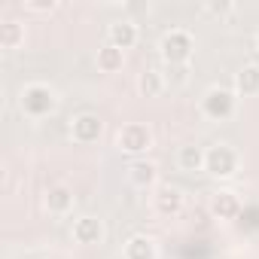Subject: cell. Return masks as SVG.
Returning <instances> with one entry per match:
<instances>
[{
	"instance_id": "obj_12",
	"label": "cell",
	"mask_w": 259,
	"mask_h": 259,
	"mask_svg": "<svg viewBox=\"0 0 259 259\" xmlns=\"http://www.w3.org/2000/svg\"><path fill=\"white\" fill-rule=\"evenodd\" d=\"M122 259H159V244L150 235H132L122 244Z\"/></svg>"
},
{
	"instance_id": "obj_8",
	"label": "cell",
	"mask_w": 259,
	"mask_h": 259,
	"mask_svg": "<svg viewBox=\"0 0 259 259\" xmlns=\"http://www.w3.org/2000/svg\"><path fill=\"white\" fill-rule=\"evenodd\" d=\"M70 235H73V241L82 244V247L101 244V241H104V220H98V217H92V213H89V217H79V220H73Z\"/></svg>"
},
{
	"instance_id": "obj_2",
	"label": "cell",
	"mask_w": 259,
	"mask_h": 259,
	"mask_svg": "<svg viewBox=\"0 0 259 259\" xmlns=\"http://www.w3.org/2000/svg\"><path fill=\"white\" fill-rule=\"evenodd\" d=\"M159 49H162V58H165L168 67H186L192 52H195V40H192V34L186 28H171L162 37Z\"/></svg>"
},
{
	"instance_id": "obj_16",
	"label": "cell",
	"mask_w": 259,
	"mask_h": 259,
	"mask_svg": "<svg viewBox=\"0 0 259 259\" xmlns=\"http://www.w3.org/2000/svg\"><path fill=\"white\" fill-rule=\"evenodd\" d=\"M165 85H168V79H165L159 70H153V67L138 76V92H141V98H159V95L165 92Z\"/></svg>"
},
{
	"instance_id": "obj_17",
	"label": "cell",
	"mask_w": 259,
	"mask_h": 259,
	"mask_svg": "<svg viewBox=\"0 0 259 259\" xmlns=\"http://www.w3.org/2000/svg\"><path fill=\"white\" fill-rule=\"evenodd\" d=\"M98 70L101 73H116V70H122V64H125V52L122 49H116V46H101L98 49Z\"/></svg>"
},
{
	"instance_id": "obj_3",
	"label": "cell",
	"mask_w": 259,
	"mask_h": 259,
	"mask_svg": "<svg viewBox=\"0 0 259 259\" xmlns=\"http://www.w3.org/2000/svg\"><path fill=\"white\" fill-rule=\"evenodd\" d=\"M238 110V92L235 89H226V85H213L204 92L201 98V113L210 119V122H226L232 119Z\"/></svg>"
},
{
	"instance_id": "obj_18",
	"label": "cell",
	"mask_w": 259,
	"mask_h": 259,
	"mask_svg": "<svg viewBox=\"0 0 259 259\" xmlns=\"http://www.w3.org/2000/svg\"><path fill=\"white\" fill-rule=\"evenodd\" d=\"M25 43V25L22 22H4L0 25V46L4 49H19Z\"/></svg>"
},
{
	"instance_id": "obj_10",
	"label": "cell",
	"mask_w": 259,
	"mask_h": 259,
	"mask_svg": "<svg viewBox=\"0 0 259 259\" xmlns=\"http://www.w3.org/2000/svg\"><path fill=\"white\" fill-rule=\"evenodd\" d=\"M241 210H244V204L232 189H220V192L210 195V213L217 220H238Z\"/></svg>"
},
{
	"instance_id": "obj_13",
	"label": "cell",
	"mask_w": 259,
	"mask_h": 259,
	"mask_svg": "<svg viewBox=\"0 0 259 259\" xmlns=\"http://www.w3.org/2000/svg\"><path fill=\"white\" fill-rule=\"evenodd\" d=\"M128 180H132V186H138V189H153L156 180H159V168L150 159H138V162H132V168H128Z\"/></svg>"
},
{
	"instance_id": "obj_11",
	"label": "cell",
	"mask_w": 259,
	"mask_h": 259,
	"mask_svg": "<svg viewBox=\"0 0 259 259\" xmlns=\"http://www.w3.org/2000/svg\"><path fill=\"white\" fill-rule=\"evenodd\" d=\"M43 204H46V210H49L52 217H67V213L73 210V189H70V186H64V183L49 186V189H46Z\"/></svg>"
},
{
	"instance_id": "obj_4",
	"label": "cell",
	"mask_w": 259,
	"mask_h": 259,
	"mask_svg": "<svg viewBox=\"0 0 259 259\" xmlns=\"http://www.w3.org/2000/svg\"><path fill=\"white\" fill-rule=\"evenodd\" d=\"M238 168H241V156H238V150L232 144H213V147H207V153H204V171L210 177L229 180V177L238 174Z\"/></svg>"
},
{
	"instance_id": "obj_21",
	"label": "cell",
	"mask_w": 259,
	"mask_h": 259,
	"mask_svg": "<svg viewBox=\"0 0 259 259\" xmlns=\"http://www.w3.org/2000/svg\"><path fill=\"white\" fill-rule=\"evenodd\" d=\"M256 49H259V34H256Z\"/></svg>"
},
{
	"instance_id": "obj_20",
	"label": "cell",
	"mask_w": 259,
	"mask_h": 259,
	"mask_svg": "<svg viewBox=\"0 0 259 259\" xmlns=\"http://www.w3.org/2000/svg\"><path fill=\"white\" fill-rule=\"evenodd\" d=\"M232 10H235V4H204V13H210V16H226Z\"/></svg>"
},
{
	"instance_id": "obj_5",
	"label": "cell",
	"mask_w": 259,
	"mask_h": 259,
	"mask_svg": "<svg viewBox=\"0 0 259 259\" xmlns=\"http://www.w3.org/2000/svg\"><path fill=\"white\" fill-rule=\"evenodd\" d=\"M116 147L125 153V156H144L150 147H153V132H150V125L144 122H125L119 128V135H116Z\"/></svg>"
},
{
	"instance_id": "obj_14",
	"label": "cell",
	"mask_w": 259,
	"mask_h": 259,
	"mask_svg": "<svg viewBox=\"0 0 259 259\" xmlns=\"http://www.w3.org/2000/svg\"><path fill=\"white\" fill-rule=\"evenodd\" d=\"M204 153H207V150H201V147H195V144L180 147V150H177V165H180V171H186V174L204 171Z\"/></svg>"
},
{
	"instance_id": "obj_6",
	"label": "cell",
	"mask_w": 259,
	"mask_h": 259,
	"mask_svg": "<svg viewBox=\"0 0 259 259\" xmlns=\"http://www.w3.org/2000/svg\"><path fill=\"white\" fill-rule=\"evenodd\" d=\"M104 135V122L98 113H79L70 119V138L76 144H98Z\"/></svg>"
},
{
	"instance_id": "obj_19",
	"label": "cell",
	"mask_w": 259,
	"mask_h": 259,
	"mask_svg": "<svg viewBox=\"0 0 259 259\" xmlns=\"http://www.w3.org/2000/svg\"><path fill=\"white\" fill-rule=\"evenodd\" d=\"M55 7H58L55 0H25V4H22L25 13H52Z\"/></svg>"
},
{
	"instance_id": "obj_15",
	"label": "cell",
	"mask_w": 259,
	"mask_h": 259,
	"mask_svg": "<svg viewBox=\"0 0 259 259\" xmlns=\"http://www.w3.org/2000/svg\"><path fill=\"white\" fill-rule=\"evenodd\" d=\"M235 92L244 95V98L259 95V64H244L235 73Z\"/></svg>"
},
{
	"instance_id": "obj_9",
	"label": "cell",
	"mask_w": 259,
	"mask_h": 259,
	"mask_svg": "<svg viewBox=\"0 0 259 259\" xmlns=\"http://www.w3.org/2000/svg\"><path fill=\"white\" fill-rule=\"evenodd\" d=\"M138 40H141V31H138V25L132 19H119V22H113L107 28V43L116 46V49H122V52L132 49Z\"/></svg>"
},
{
	"instance_id": "obj_1",
	"label": "cell",
	"mask_w": 259,
	"mask_h": 259,
	"mask_svg": "<svg viewBox=\"0 0 259 259\" xmlns=\"http://www.w3.org/2000/svg\"><path fill=\"white\" fill-rule=\"evenodd\" d=\"M19 107L28 119H46L58 110V92L46 82H28L19 95Z\"/></svg>"
},
{
	"instance_id": "obj_7",
	"label": "cell",
	"mask_w": 259,
	"mask_h": 259,
	"mask_svg": "<svg viewBox=\"0 0 259 259\" xmlns=\"http://www.w3.org/2000/svg\"><path fill=\"white\" fill-rule=\"evenodd\" d=\"M153 210L159 217H177L183 210V192L171 183H162L156 186V195H153Z\"/></svg>"
}]
</instances>
